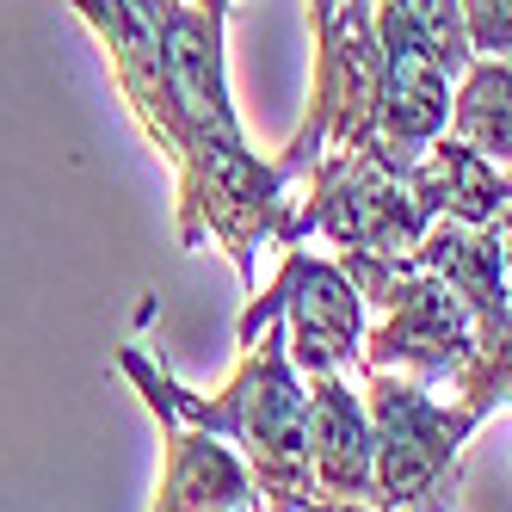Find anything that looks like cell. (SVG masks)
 <instances>
[{
    "label": "cell",
    "mask_w": 512,
    "mask_h": 512,
    "mask_svg": "<svg viewBox=\"0 0 512 512\" xmlns=\"http://www.w3.org/2000/svg\"><path fill=\"white\" fill-rule=\"evenodd\" d=\"M334 266L352 278L364 309H383V327H371L364 346H358L364 371H395L420 389L457 383V401L475 408L482 420L506 408L512 364L482 352L469 303L438 272L414 266L408 253H401V260H383V253H340Z\"/></svg>",
    "instance_id": "4"
},
{
    "label": "cell",
    "mask_w": 512,
    "mask_h": 512,
    "mask_svg": "<svg viewBox=\"0 0 512 512\" xmlns=\"http://www.w3.org/2000/svg\"><path fill=\"white\" fill-rule=\"evenodd\" d=\"M377 99H371V142L358 155L383 167H414L445 136L451 87L463 81L469 38L457 0H377Z\"/></svg>",
    "instance_id": "5"
},
{
    "label": "cell",
    "mask_w": 512,
    "mask_h": 512,
    "mask_svg": "<svg viewBox=\"0 0 512 512\" xmlns=\"http://www.w3.org/2000/svg\"><path fill=\"white\" fill-rule=\"evenodd\" d=\"M266 321L284 327V352L303 377H327V371H346L364 346V297L352 290V278L321 260V253L303 247H284V266L266 284V297H253L241 315V346L260 334Z\"/></svg>",
    "instance_id": "8"
},
{
    "label": "cell",
    "mask_w": 512,
    "mask_h": 512,
    "mask_svg": "<svg viewBox=\"0 0 512 512\" xmlns=\"http://www.w3.org/2000/svg\"><path fill=\"white\" fill-rule=\"evenodd\" d=\"M457 19H463L469 56L506 62V50H512V7L506 0H457Z\"/></svg>",
    "instance_id": "13"
},
{
    "label": "cell",
    "mask_w": 512,
    "mask_h": 512,
    "mask_svg": "<svg viewBox=\"0 0 512 512\" xmlns=\"http://www.w3.org/2000/svg\"><path fill=\"white\" fill-rule=\"evenodd\" d=\"M223 7H241V0H223Z\"/></svg>",
    "instance_id": "14"
},
{
    "label": "cell",
    "mask_w": 512,
    "mask_h": 512,
    "mask_svg": "<svg viewBox=\"0 0 512 512\" xmlns=\"http://www.w3.org/2000/svg\"><path fill=\"white\" fill-rule=\"evenodd\" d=\"M112 56L142 136L179 173V241H210L253 284V253L278 247L290 223V179L241 136L223 56V0H75Z\"/></svg>",
    "instance_id": "1"
},
{
    "label": "cell",
    "mask_w": 512,
    "mask_h": 512,
    "mask_svg": "<svg viewBox=\"0 0 512 512\" xmlns=\"http://www.w3.org/2000/svg\"><path fill=\"white\" fill-rule=\"evenodd\" d=\"M506 93H512V68L494 62V56H475L463 68V87L445 112V130L463 142L469 155H482L494 167H506V149H512V118H506Z\"/></svg>",
    "instance_id": "12"
},
{
    "label": "cell",
    "mask_w": 512,
    "mask_h": 512,
    "mask_svg": "<svg viewBox=\"0 0 512 512\" xmlns=\"http://www.w3.org/2000/svg\"><path fill=\"white\" fill-rule=\"evenodd\" d=\"M309 488L315 506H371V420L340 371L309 377Z\"/></svg>",
    "instance_id": "10"
},
{
    "label": "cell",
    "mask_w": 512,
    "mask_h": 512,
    "mask_svg": "<svg viewBox=\"0 0 512 512\" xmlns=\"http://www.w3.org/2000/svg\"><path fill=\"white\" fill-rule=\"evenodd\" d=\"M377 0H309V112L272 167L297 186L321 155H358L371 142V99H377Z\"/></svg>",
    "instance_id": "7"
},
{
    "label": "cell",
    "mask_w": 512,
    "mask_h": 512,
    "mask_svg": "<svg viewBox=\"0 0 512 512\" xmlns=\"http://www.w3.org/2000/svg\"><path fill=\"white\" fill-rule=\"evenodd\" d=\"M118 371L136 383V395L155 408L161 426H198L210 438H223L247 463L253 488H260V512H309L315 506V488H309V383L290 364L278 321H266L247 340L235 377L216 395L186 389L142 346L118 352Z\"/></svg>",
    "instance_id": "3"
},
{
    "label": "cell",
    "mask_w": 512,
    "mask_h": 512,
    "mask_svg": "<svg viewBox=\"0 0 512 512\" xmlns=\"http://www.w3.org/2000/svg\"><path fill=\"white\" fill-rule=\"evenodd\" d=\"M309 179V204L290 210L278 247L327 235L340 253L401 260L432 223L482 229L506 216V167L469 155L457 136H438L414 167H383L377 155H321Z\"/></svg>",
    "instance_id": "2"
},
{
    "label": "cell",
    "mask_w": 512,
    "mask_h": 512,
    "mask_svg": "<svg viewBox=\"0 0 512 512\" xmlns=\"http://www.w3.org/2000/svg\"><path fill=\"white\" fill-rule=\"evenodd\" d=\"M408 260L445 278L457 297L469 303L475 334H482V352L512 364V321H506V216H500V223H482V229L432 223Z\"/></svg>",
    "instance_id": "9"
},
{
    "label": "cell",
    "mask_w": 512,
    "mask_h": 512,
    "mask_svg": "<svg viewBox=\"0 0 512 512\" xmlns=\"http://www.w3.org/2000/svg\"><path fill=\"white\" fill-rule=\"evenodd\" d=\"M155 512H260V488L223 438L198 426H167Z\"/></svg>",
    "instance_id": "11"
},
{
    "label": "cell",
    "mask_w": 512,
    "mask_h": 512,
    "mask_svg": "<svg viewBox=\"0 0 512 512\" xmlns=\"http://www.w3.org/2000/svg\"><path fill=\"white\" fill-rule=\"evenodd\" d=\"M364 420H371V512H445L482 414L463 401H432V389L395 371H364Z\"/></svg>",
    "instance_id": "6"
}]
</instances>
